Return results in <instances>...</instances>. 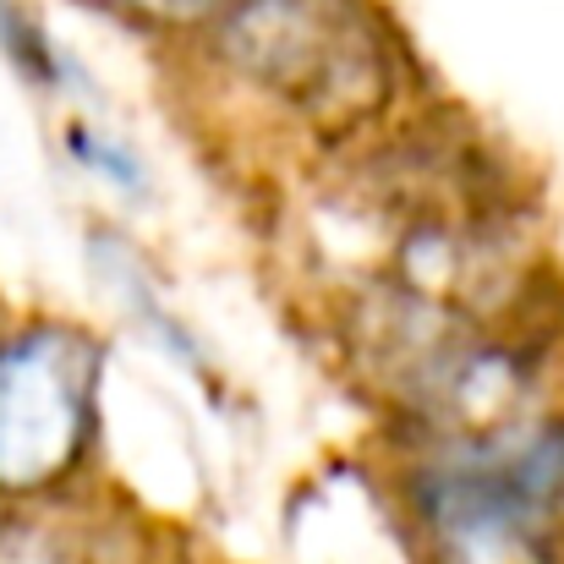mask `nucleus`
Here are the masks:
<instances>
[{"instance_id": "f257e3e1", "label": "nucleus", "mask_w": 564, "mask_h": 564, "mask_svg": "<svg viewBox=\"0 0 564 564\" xmlns=\"http://www.w3.org/2000/svg\"><path fill=\"white\" fill-rule=\"evenodd\" d=\"M197 44L225 83L329 138H351L400 94L394 39L368 0H230Z\"/></svg>"}, {"instance_id": "f03ea898", "label": "nucleus", "mask_w": 564, "mask_h": 564, "mask_svg": "<svg viewBox=\"0 0 564 564\" xmlns=\"http://www.w3.org/2000/svg\"><path fill=\"white\" fill-rule=\"evenodd\" d=\"M105 351L88 329L33 318L0 335V505H39L99 444Z\"/></svg>"}, {"instance_id": "7ed1b4c3", "label": "nucleus", "mask_w": 564, "mask_h": 564, "mask_svg": "<svg viewBox=\"0 0 564 564\" xmlns=\"http://www.w3.org/2000/svg\"><path fill=\"white\" fill-rule=\"evenodd\" d=\"M0 564H88L72 538L33 516V505H0Z\"/></svg>"}, {"instance_id": "20e7f679", "label": "nucleus", "mask_w": 564, "mask_h": 564, "mask_svg": "<svg viewBox=\"0 0 564 564\" xmlns=\"http://www.w3.org/2000/svg\"><path fill=\"white\" fill-rule=\"evenodd\" d=\"M110 17L143 28V33H160V39H197L230 0H99Z\"/></svg>"}]
</instances>
